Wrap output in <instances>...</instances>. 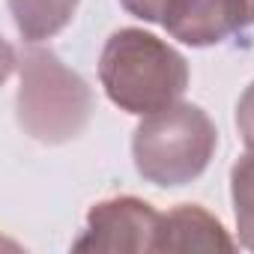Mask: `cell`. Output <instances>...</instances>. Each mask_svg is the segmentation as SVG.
Masks as SVG:
<instances>
[{"label":"cell","instance_id":"cell-10","mask_svg":"<svg viewBox=\"0 0 254 254\" xmlns=\"http://www.w3.org/2000/svg\"><path fill=\"white\" fill-rule=\"evenodd\" d=\"M236 129H239L242 144L254 153V81L242 90L236 102Z\"/></svg>","mask_w":254,"mask_h":254},{"label":"cell","instance_id":"cell-3","mask_svg":"<svg viewBox=\"0 0 254 254\" xmlns=\"http://www.w3.org/2000/svg\"><path fill=\"white\" fill-rule=\"evenodd\" d=\"M18 123L39 144L75 141L90 123L93 93L54 51L27 48L18 66Z\"/></svg>","mask_w":254,"mask_h":254},{"label":"cell","instance_id":"cell-6","mask_svg":"<svg viewBox=\"0 0 254 254\" xmlns=\"http://www.w3.org/2000/svg\"><path fill=\"white\" fill-rule=\"evenodd\" d=\"M236 242L227 236L221 221L197 203L174 206L162 215L156 251H233Z\"/></svg>","mask_w":254,"mask_h":254},{"label":"cell","instance_id":"cell-1","mask_svg":"<svg viewBox=\"0 0 254 254\" xmlns=\"http://www.w3.org/2000/svg\"><path fill=\"white\" fill-rule=\"evenodd\" d=\"M99 84L120 111L150 117L183 99L189 63L165 39L141 27H123L102 48Z\"/></svg>","mask_w":254,"mask_h":254},{"label":"cell","instance_id":"cell-4","mask_svg":"<svg viewBox=\"0 0 254 254\" xmlns=\"http://www.w3.org/2000/svg\"><path fill=\"white\" fill-rule=\"evenodd\" d=\"M162 215L141 197H108L90 206L84 233L72 242L75 251L141 254L156 251Z\"/></svg>","mask_w":254,"mask_h":254},{"label":"cell","instance_id":"cell-8","mask_svg":"<svg viewBox=\"0 0 254 254\" xmlns=\"http://www.w3.org/2000/svg\"><path fill=\"white\" fill-rule=\"evenodd\" d=\"M230 197L239 245L254 251V153L248 150L230 171Z\"/></svg>","mask_w":254,"mask_h":254},{"label":"cell","instance_id":"cell-5","mask_svg":"<svg viewBox=\"0 0 254 254\" xmlns=\"http://www.w3.org/2000/svg\"><path fill=\"white\" fill-rule=\"evenodd\" d=\"M245 24V0H183L180 12L165 24V30L183 45L209 48L239 33Z\"/></svg>","mask_w":254,"mask_h":254},{"label":"cell","instance_id":"cell-2","mask_svg":"<svg viewBox=\"0 0 254 254\" xmlns=\"http://www.w3.org/2000/svg\"><path fill=\"white\" fill-rule=\"evenodd\" d=\"M215 147V123L191 102H177L144 117L132 135L135 171L159 189H180L197 180L209 168Z\"/></svg>","mask_w":254,"mask_h":254},{"label":"cell","instance_id":"cell-7","mask_svg":"<svg viewBox=\"0 0 254 254\" xmlns=\"http://www.w3.org/2000/svg\"><path fill=\"white\" fill-rule=\"evenodd\" d=\"M15 30L24 42H42L57 36L78 12L81 0H6Z\"/></svg>","mask_w":254,"mask_h":254},{"label":"cell","instance_id":"cell-9","mask_svg":"<svg viewBox=\"0 0 254 254\" xmlns=\"http://www.w3.org/2000/svg\"><path fill=\"white\" fill-rule=\"evenodd\" d=\"M120 6L129 12V15L141 18V21H150V24H162L165 27L180 12L183 0H120Z\"/></svg>","mask_w":254,"mask_h":254},{"label":"cell","instance_id":"cell-11","mask_svg":"<svg viewBox=\"0 0 254 254\" xmlns=\"http://www.w3.org/2000/svg\"><path fill=\"white\" fill-rule=\"evenodd\" d=\"M245 9H248V24H254V0H245Z\"/></svg>","mask_w":254,"mask_h":254}]
</instances>
